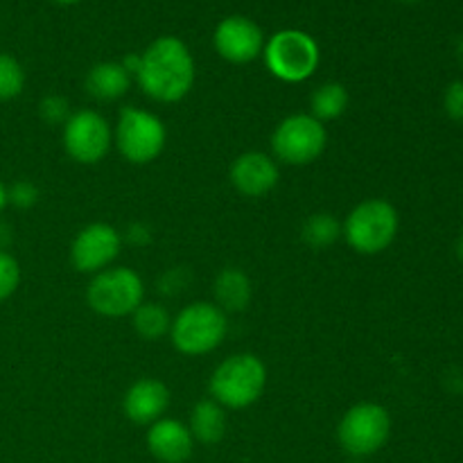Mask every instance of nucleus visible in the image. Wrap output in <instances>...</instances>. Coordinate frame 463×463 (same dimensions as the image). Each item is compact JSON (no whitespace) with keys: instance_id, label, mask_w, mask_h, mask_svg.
Listing matches in <instances>:
<instances>
[{"instance_id":"f257e3e1","label":"nucleus","mask_w":463,"mask_h":463,"mask_svg":"<svg viewBox=\"0 0 463 463\" xmlns=\"http://www.w3.org/2000/svg\"><path fill=\"white\" fill-rule=\"evenodd\" d=\"M197 68L188 45L176 36H158L140 52L136 72L140 89L147 98L161 104L181 102L193 90Z\"/></svg>"},{"instance_id":"f03ea898","label":"nucleus","mask_w":463,"mask_h":463,"mask_svg":"<svg viewBox=\"0 0 463 463\" xmlns=\"http://www.w3.org/2000/svg\"><path fill=\"white\" fill-rule=\"evenodd\" d=\"M267 387L265 362L251 353L231 355L213 371L208 392L224 410H244L260 401Z\"/></svg>"},{"instance_id":"7ed1b4c3","label":"nucleus","mask_w":463,"mask_h":463,"mask_svg":"<svg viewBox=\"0 0 463 463\" xmlns=\"http://www.w3.org/2000/svg\"><path fill=\"white\" fill-rule=\"evenodd\" d=\"M398 211L387 199H364L346 215L342 235L348 247L362 256H375L393 244L398 235Z\"/></svg>"},{"instance_id":"20e7f679","label":"nucleus","mask_w":463,"mask_h":463,"mask_svg":"<svg viewBox=\"0 0 463 463\" xmlns=\"http://www.w3.org/2000/svg\"><path fill=\"white\" fill-rule=\"evenodd\" d=\"M229 333V319L215 303L197 301L185 306L172 319L170 339L175 348L184 355H206L222 346Z\"/></svg>"},{"instance_id":"39448f33","label":"nucleus","mask_w":463,"mask_h":463,"mask_svg":"<svg viewBox=\"0 0 463 463\" xmlns=\"http://www.w3.org/2000/svg\"><path fill=\"white\" fill-rule=\"evenodd\" d=\"M265 66L276 80L298 84L310 80L321 63L319 43L303 30H280L265 41Z\"/></svg>"},{"instance_id":"423d86ee","label":"nucleus","mask_w":463,"mask_h":463,"mask_svg":"<svg viewBox=\"0 0 463 463\" xmlns=\"http://www.w3.org/2000/svg\"><path fill=\"white\" fill-rule=\"evenodd\" d=\"M167 143V129L158 116L138 107H125L113 129V145L134 165L156 161Z\"/></svg>"},{"instance_id":"0eeeda50","label":"nucleus","mask_w":463,"mask_h":463,"mask_svg":"<svg viewBox=\"0 0 463 463\" xmlns=\"http://www.w3.org/2000/svg\"><path fill=\"white\" fill-rule=\"evenodd\" d=\"M86 301L90 310L109 319L131 317L145 301L143 279L131 267H109L90 279Z\"/></svg>"},{"instance_id":"6e6552de","label":"nucleus","mask_w":463,"mask_h":463,"mask_svg":"<svg viewBox=\"0 0 463 463\" xmlns=\"http://www.w3.org/2000/svg\"><path fill=\"white\" fill-rule=\"evenodd\" d=\"M326 125L310 113L288 116L271 134V152L285 165H310L326 152Z\"/></svg>"},{"instance_id":"1a4fd4ad","label":"nucleus","mask_w":463,"mask_h":463,"mask_svg":"<svg viewBox=\"0 0 463 463\" xmlns=\"http://www.w3.org/2000/svg\"><path fill=\"white\" fill-rule=\"evenodd\" d=\"M392 434V416L378 402H357L337 425V441L351 457H369L383 450Z\"/></svg>"},{"instance_id":"9d476101","label":"nucleus","mask_w":463,"mask_h":463,"mask_svg":"<svg viewBox=\"0 0 463 463\" xmlns=\"http://www.w3.org/2000/svg\"><path fill=\"white\" fill-rule=\"evenodd\" d=\"M63 149L72 161L81 165H95L109 154L113 145V129L107 118L93 109L75 111L61 127Z\"/></svg>"},{"instance_id":"9b49d317","label":"nucleus","mask_w":463,"mask_h":463,"mask_svg":"<svg viewBox=\"0 0 463 463\" xmlns=\"http://www.w3.org/2000/svg\"><path fill=\"white\" fill-rule=\"evenodd\" d=\"M122 249V235L107 222H93L75 235L71 247V262L81 274H98L109 269Z\"/></svg>"},{"instance_id":"f8f14e48","label":"nucleus","mask_w":463,"mask_h":463,"mask_svg":"<svg viewBox=\"0 0 463 463\" xmlns=\"http://www.w3.org/2000/svg\"><path fill=\"white\" fill-rule=\"evenodd\" d=\"M213 45L224 61L240 66L260 57L265 50V34L256 21L235 14L217 23Z\"/></svg>"},{"instance_id":"ddd939ff","label":"nucleus","mask_w":463,"mask_h":463,"mask_svg":"<svg viewBox=\"0 0 463 463\" xmlns=\"http://www.w3.org/2000/svg\"><path fill=\"white\" fill-rule=\"evenodd\" d=\"M229 179L244 197H265L279 185L280 170L276 158L265 152H244L231 163Z\"/></svg>"},{"instance_id":"4468645a","label":"nucleus","mask_w":463,"mask_h":463,"mask_svg":"<svg viewBox=\"0 0 463 463\" xmlns=\"http://www.w3.org/2000/svg\"><path fill=\"white\" fill-rule=\"evenodd\" d=\"M170 407V389L156 378H140L122 398L125 416L136 425H152L163 419Z\"/></svg>"},{"instance_id":"2eb2a0df","label":"nucleus","mask_w":463,"mask_h":463,"mask_svg":"<svg viewBox=\"0 0 463 463\" xmlns=\"http://www.w3.org/2000/svg\"><path fill=\"white\" fill-rule=\"evenodd\" d=\"M147 448L158 461L184 463L194 450V439L190 428L176 419H161L149 425Z\"/></svg>"},{"instance_id":"dca6fc26","label":"nucleus","mask_w":463,"mask_h":463,"mask_svg":"<svg viewBox=\"0 0 463 463\" xmlns=\"http://www.w3.org/2000/svg\"><path fill=\"white\" fill-rule=\"evenodd\" d=\"M134 77L120 61H99L86 75V93L98 102H113L129 90Z\"/></svg>"},{"instance_id":"f3484780","label":"nucleus","mask_w":463,"mask_h":463,"mask_svg":"<svg viewBox=\"0 0 463 463\" xmlns=\"http://www.w3.org/2000/svg\"><path fill=\"white\" fill-rule=\"evenodd\" d=\"M215 306L226 315L247 310L251 303V279L238 267H226L215 279Z\"/></svg>"},{"instance_id":"a211bd4d","label":"nucleus","mask_w":463,"mask_h":463,"mask_svg":"<svg viewBox=\"0 0 463 463\" xmlns=\"http://www.w3.org/2000/svg\"><path fill=\"white\" fill-rule=\"evenodd\" d=\"M190 434L199 443H220L226 434V410L213 398L199 401L190 414Z\"/></svg>"},{"instance_id":"6ab92c4d","label":"nucleus","mask_w":463,"mask_h":463,"mask_svg":"<svg viewBox=\"0 0 463 463\" xmlns=\"http://www.w3.org/2000/svg\"><path fill=\"white\" fill-rule=\"evenodd\" d=\"M351 104V95H348L346 86H342L339 81H326L319 89H315L310 98V109L319 122L337 120L339 116H344Z\"/></svg>"},{"instance_id":"aec40b11","label":"nucleus","mask_w":463,"mask_h":463,"mask_svg":"<svg viewBox=\"0 0 463 463\" xmlns=\"http://www.w3.org/2000/svg\"><path fill=\"white\" fill-rule=\"evenodd\" d=\"M131 324H134V330L147 342H154V339H161L165 335H170L172 317L167 315V310L158 303H147L143 301L131 315Z\"/></svg>"},{"instance_id":"412c9836","label":"nucleus","mask_w":463,"mask_h":463,"mask_svg":"<svg viewBox=\"0 0 463 463\" xmlns=\"http://www.w3.org/2000/svg\"><path fill=\"white\" fill-rule=\"evenodd\" d=\"M342 235V224L330 213H315L301 226V238L312 249H328Z\"/></svg>"},{"instance_id":"4be33fe9","label":"nucleus","mask_w":463,"mask_h":463,"mask_svg":"<svg viewBox=\"0 0 463 463\" xmlns=\"http://www.w3.org/2000/svg\"><path fill=\"white\" fill-rule=\"evenodd\" d=\"M25 86V71L12 54L0 52V102L18 98Z\"/></svg>"},{"instance_id":"5701e85b","label":"nucleus","mask_w":463,"mask_h":463,"mask_svg":"<svg viewBox=\"0 0 463 463\" xmlns=\"http://www.w3.org/2000/svg\"><path fill=\"white\" fill-rule=\"evenodd\" d=\"M21 283V265L12 253L0 249V303L7 301Z\"/></svg>"},{"instance_id":"b1692460","label":"nucleus","mask_w":463,"mask_h":463,"mask_svg":"<svg viewBox=\"0 0 463 463\" xmlns=\"http://www.w3.org/2000/svg\"><path fill=\"white\" fill-rule=\"evenodd\" d=\"M39 113L48 125H66L68 118L72 116L71 102L63 95H45L39 104Z\"/></svg>"},{"instance_id":"393cba45","label":"nucleus","mask_w":463,"mask_h":463,"mask_svg":"<svg viewBox=\"0 0 463 463\" xmlns=\"http://www.w3.org/2000/svg\"><path fill=\"white\" fill-rule=\"evenodd\" d=\"M7 202L16 208H32L39 202V188L32 181H16L12 188H7Z\"/></svg>"},{"instance_id":"a878e982","label":"nucleus","mask_w":463,"mask_h":463,"mask_svg":"<svg viewBox=\"0 0 463 463\" xmlns=\"http://www.w3.org/2000/svg\"><path fill=\"white\" fill-rule=\"evenodd\" d=\"M443 107L452 120L463 122V81H452L446 89V98H443Z\"/></svg>"},{"instance_id":"bb28decb","label":"nucleus","mask_w":463,"mask_h":463,"mask_svg":"<svg viewBox=\"0 0 463 463\" xmlns=\"http://www.w3.org/2000/svg\"><path fill=\"white\" fill-rule=\"evenodd\" d=\"M188 271L184 267H175V269H167L165 274L161 276L158 285H161V292H165L167 297H175V294L184 292L185 285H188Z\"/></svg>"},{"instance_id":"cd10ccee","label":"nucleus","mask_w":463,"mask_h":463,"mask_svg":"<svg viewBox=\"0 0 463 463\" xmlns=\"http://www.w3.org/2000/svg\"><path fill=\"white\" fill-rule=\"evenodd\" d=\"M122 240H127L134 247H147L152 242V229L143 222H134V224L127 226V231L122 233Z\"/></svg>"},{"instance_id":"c85d7f7f","label":"nucleus","mask_w":463,"mask_h":463,"mask_svg":"<svg viewBox=\"0 0 463 463\" xmlns=\"http://www.w3.org/2000/svg\"><path fill=\"white\" fill-rule=\"evenodd\" d=\"M7 188H5L3 184H0V213L5 211V206H7Z\"/></svg>"},{"instance_id":"c756f323","label":"nucleus","mask_w":463,"mask_h":463,"mask_svg":"<svg viewBox=\"0 0 463 463\" xmlns=\"http://www.w3.org/2000/svg\"><path fill=\"white\" fill-rule=\"evenodd\" d=\"M457 256H459V260L463 262V235L457 240Z\"/></svg>"},{"instance_id":"7c9ffc66","label":"nucleus","mask_w":463,"mask_h":463,"mask_svg":"<svg viewBox=\"0 0 463 463\" xmlns=\"http://www.w3.org/2000/svg\"><path fill=\"white\" fill-rule=\"evenodd\" d=\"M54 3H59V5H77V3H80V0H54Z\"/></svg>"},{"instance_id":"2f4dec72","label":"nucleus","mask_w":463,"mask_h":463,"mask_svg":"<svg viewBox=\"0 0 463 463\" xmlns=\"http://www.w3.org/2000/svg\"><path fill=\"white\" fill-rule=\"evenodd\" d=\"M398 3H419V0H398Z\"/></svg>"}]
</instances>
